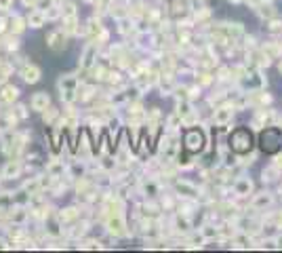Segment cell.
<instances>
[{"mask_svg":"<svg viewBox=\"0 0 282 253\" xmlns=\"http://www.w3.org/2000/svg\"><path fill=\"white\" fill-rule=\"evenodd\" d=\"M181 148L188 150L192 154H202V152H210V133L206 129H202L200 124L194 126H186L181 133Z\"/></svg>","mask_w":282,"mask_h":253,"instance_id":"6da1fadb","label":"cell"},{"mask_svg":"<svg viewBox=\"0 0 282 253\" xmlns=\"http://www.w3.org/2000/svg\"><path fill=\"white\" fill-rule=\"evenodd\" d=\"M228 146L236 156H244V154H249L253 150V146H255V139H253V133H251L249 126L242 124V126L232 129L228 133Z\"/></svg>","mask_w":282,"mask_h":253,"instance_id":"7a4b0ae2","label":"cell"},{"mask_svg":"<svg viewBox=\"0 0 282 253\" xmlns=\"http://www.w3.org/2000/svg\"><path fill=\"white\" fill-rule=\"evenodd\" d=\"M82 84V78L78 74H61L57 80V91H59V100L63 106H74L78 102V89Z\"/></svg>","mask_w":282,"mask_h":253,"instance_id":"3957f363","label":"cell"},{"mask_svg":"<svg viewBox=\"0 0 282 253\" xmlns=\"http://www.w3.org/2000/svg\"><path fill=\"white\" fill-rule=\"evenodd\" d=\"M259 148L265 154H278L282 148V129L280 126H263L259 131Z\"/></svg>","mask_w":282,"mask_h":253,"instance_id":"277c9868","label":"cell"},{"mask_svg":"<svg viewBox=\"0 0 282 253\" xmlns=\"http://www.w3.org/2000/svg\"><path fill=\"white\" fill-rule=\"evenodd\" d=\"M103 228H105L108 234L116 236V238H124V236L131 234L129 224H126V217H124L122 211H110V209H105Z\"/></svg>","mask_w":282,"mask_h":253,"instance_id":"5b68a950","label":"cell"},{"mask_svg":"<svg viewBox=\"0 0 282 253\" xmlns=\"http://www.w3.org/2000/svg\"><path fill=\"white\" fill-rule=\"evenodd\" d=\"M171 186H173V194H177L181 201H198L202 196V190L186 177H175Z\"/></svg>","mask_w":282,"mask_h":253,"instance_id":"8992f818","label":"cell"},{"mask_svg":"<svg viewBox=\"0 0 282 253\" xmlns=\"http://www.w3.org/2000/svg\"><path fill=\"white\" fill-rule=\"evenodd\" d=\"M97 57H99V45H97V42L87 40V45L82 47L80 57H78V70H80V72H84V74H89V70L95 66Z\"/></svg>","mask_w":282,"mask_h":253,"instance_id":"52a82bcc","label":"cell"},{"mask_svg":"<svg viewBox=\"0 0 282 253\" xmlns=\"http://www.w3.org/2000/svg\"><path fill=\"white\" fill-rule=\"evenodd\" d=\"M234 114H236L234 104L215 106L213 112H210V122H213V126H228V124H232Z\"/></svg>","mask_w":282,"mask_h":253,"instance_id":"ba28073f","label":"cell"},{"mask_svg":"<svg viewBox=\"0 0 282 253\" xmlns=\"http://www.w3.org/2000/svg\"><path fill=\"white\" fill-rule=\"evenodd\" d=\"M45 42H47V47H49L51 51L61 53V51H65V49H67V45H69V36L61 30V25H59V27H53V30H49V32H47Z\"/></svg>","mask_w":282,"mask_h":253,"instance_id":"9c48e42d","label":"cell"},{"mask_svg":"<svg viewBox=\"0 0 282 253\" xmlns=\"http://www.w3.org/2000/svg\"><path fill=\"white\" fill-rule=\"evenodd\" d=\"M25 171V163L21 159H9L5 163V167L0 169V179L3 181H15L21 177V173Z\"/></svg>","mask_w":282,"mask_h":253,"instance_id":"30bf717a","label":"cell"},{"mask_svg":"<svg viewBox=\"0 0 282 253\" xmlns=\"http://www.w3.org/2000/svg\"><path fill=\"white\" fill-rule=\"evenodd\" d=\"M19 76L25 84H36L42 78V70L32 61H23L21 68H19Z\"/></svg>","mask_w":282,"mask_h":253,"instance_id":"8fae6325","label":"cell"},{"mask_svg":"<svg viewBox=\"0 0 282 253\" xmlns=\"http://www.w3.org/2000/svg\"><path fill=\"white\" fill-rule=\"evenodd\" d=\"M253 190H255V184H253L251 177H236L234 184H232V192L238 196V199H246V196L253 194Z\"/></svg>","mask_w":282,"mask_h":253,"instance_id":"7c38bea8","label":"cell"},{"mask_svg":"<svg viewBox=\"0 0 282 253\" xmlns=\"http://www.w3.org/2000/svg\"><path fill=\"white\" fill-rule=\"evenodd\" d=\"M53 106V100H51V95L47 91H36L32 97H30V110L32 112H38V114H42L47 108Z\"/></svg>","mask_w":282,"mask_h":253,"instance_id":"4fadbf2b","label":"cell"},{"mask_svg":"<svg viewBox=\"0 0 282 253\" xmlns=\"http://www.w3.org/2000/svg\"><path fill=\"white\" fill-rule=\"evenodd\" d=\"M19 97H21V89L17 87V84L7 82V84H3V87H0V102H3V104L13 106V104L19 102Z\"/></svg>","mask_w":282,"mask_h":253,"instance_id":"5bb4252c","label":"cell"},{"mask_svg":"<svg viewBox=\"0 0 282 253\" xmlns=\"http://www.w3.org/2000/svg\"><path fill=\"white\" fill-rule=\"evenodd\" d=\"M25 21H27V30H42V27L49 23L47 13L40 11V9H32V11L25 15Z\"/></svg>","mask_w":282,"mask_h":253,"instance_id":"9a60e30c","label":"cell"},{"mask_svg":"<svg viewBox=\"0 0 282 253\" xmlns=\"http://www.w3.org/2000/svg\"><path fill=\"white\" fill-rule=\"evenodd\" d=\"M139 194L144 196V199H156V196H160V181L154 177L144 179L139 184Z\"/></svg>","mask_w":282,"mask_h":253,"instance_id":"2e32d148","label":"cell"},{"mask_svg":"<svg viewBox=\"0 0 282 253\" xmlns=\"http://www.w3.org/2000/svg\"><path fill=\"white\" fill-rule=\"evenodd\" d=\"M57 217H59V222L63 224V226H72L74 222L80 219V207H76V205L63 207V209L57 211Z\"/></svg>","mask_w":282,"mask_h":253,"instance_id":"e0dca14e","label":"cell"},{"mask_svg":"<svg viewBox=\"0 0 282 253\" xmlns=\"http://www.w3.org/2000/svg\"><path fill=\"white\" fill-rule=\"evenodd\" d=\"M274 205V194L272 192H257V194H253V201H251V207L255 209V211H263L267 207H272Z\"/></svg>","mask_w":282,"mask_h":253,"instance_id":"ac0fdd59","label":"cell"},{"mask_svg":"<svg viewBox=\"0 0 282 253\" xmlns=\"http://www.w3.org/2000/svg\"><path fill=\"white\" fill-rule=\"evenodd\" d=\"M194 156L196 154H192V152H188V150H179L177 152V156H175V165H177V169H181V171H188V169H192L196 163H194Z\"/></svg>","mask_w":282,"mask_h":253,"instance_id":"d6986e66","label":"cell"},{"mask_svg":"<svg viewBox=\"0 0 282 253\" xmlns=\"http://www.w3.org/2000/svg\"><path fill=\"white\" fill-rule=\"evenodd\" d=\"M9 32H13V34H17V36H21L25 30H27V21H25V17L23 15H17V13H13L11 15V21H9Z\"/></svg>","mask_w":282,"mask_h":253,"instance_id":"ffe728a7","label":"cell"},{"mask_svg":"<svg viewBox=\"0 0 282 253\" xmlns=\"http://www.w3.org/2000/svg\"><path fill=\"white\" fill-rule=\"evenodd\" d=\"M59 118H61V110H57L55 106H51V108H47L45 112H42V122H45L47 126H57Z\"/></svg>","mask_w":282,"mask_h":253,"instance_id":"44dd1931","label":"cell"},{"mask_svg":"<svg viewBox=\"0 0 282 253\" xmlns=\"http://www.w3.org/2000/svg\"><path fill=\"white\" fill-rule=\"evenodd\" d=\"M3 36V49H7L9 53H17L21 42H19V36L13 34V32H7V34H0Z\"/></svg>","mask_w":282,"mask_h":253,"instance_id":"7402d4cb","label":"cell"},{"mask_svg":"<svg viewBox=\"0 0 282 253\" xmlns=\"http://www.w3.org/2000/svg\"><path fill=\"white\" fill-rule=\"evenodd\" d=\"M175 112H177V114H179V118L183 120V118H186V116H190L192 112H196V108H194V102H192V100H177Z\"/></svg>","mask_w":282,"mask_h":253,"instance_id":"603a6c76","label":"cell"},{"mask_svg":"<svg viewBox=\"0 0 282 253\" xmlns=\"http://www.w3.org/2000/svg\"><path fill=\"white\" fill-rule=\"evenodd\" d=\"M13 74H15V66H13L11 61H5L3 59V64H0V87H3V84H7Z\"/></svg>","mask_w":282,"mask_h":253,"instance_id":"cb8c5ba5","label":"cell"},{"mask_svg":"<svg viewBox=\"0 0 282 253\" xmlns=\"http://www.w3.org/2000/svg\"><path fill=\"white\" fill-rule=\"evenodd\" d=\"M19 188H23L27 194H38V192H42V188H40V177L34 175V177H30V179L21 181V186H19Z\"/></svg>","mask_w":282,"mask_h":253,"instance_id":"d4e9b609","label":"cell"},{"mask_svg":"<svg viewBox=\"0 0 282 253\" xmlns=\"http://www.w3.org/2000/svg\"><path fill=\"white\" fill-rule=\"evenodd\" d=\"M200 234L204 236L206 243H213L215 238L219 236V230H217V226H213V224H202V226H200Z\"/></svg>","mask_w":282,"mask_h":253,"instance_id":"484cf974","label":"cell"},{"mask_svg":"<svg viewBox=\"0 0 282 253\" xmlns=\"http://www.w3.org/2000/svg\"><path fill=\"white\" fill-rule=\"evenodd\" d=\"M78 15V5L72 3V0H65L61 3V19H67V17H76Z\"/></svg>","mask_w":282,"mask_h":253,"instance_id":"4316f807","label":"cell"},{"mask_svg":"<svg viewBox=\"0 0 282 253\" xmlns=\"http://www.w3.org/2000/svg\"><path fill=\"white\" fill-rule=\"evenodd\" d=\"M278 175H280L278 173V167L276 165H270L267 169H263V171H261V181H263V184H270V181H274Z\"/></svg>","mask_w":282,"mask_h":253,"instance_id":"83f0119b","label":"cell"},{"mask_svg":"<svg viewBox=\"0 0 282 253\" xmlns=\"http://www.w3.org/2000/svg\"><path fill=\"white\" fill-rule=\"evenodd\" d=\"M45 13H47V19H49V21H57V19L61 21V5H59V3H55V5H53L51 9H47Z\"/></svg>","mask_w":282,"mask_h":253,"instance_id":"f1b7e54d","label":"cell"},{"mask_svg":"<svg viewBox=\"0 0 282 253\" xmlns=\"http://www.w3.org/2000/svg\"><path fill=\"white\" fill-rule=\"evenodd\" d=\"M257 13L261 17H265V19H272V17H276V11H274V7H270V5H263L261 3V7L257 9Z\"/></svg>","mask_w":282,"mask_h":253,"instance_id":"f546056e","label":"cell"},{"mask_svg":"<svg viewBox=\"0 0 282 253\" xmlns=\"http://www.w3.org/2000/svg\"><path fill=\"white\" fill-rule=\"evenodd\" d=\"M11 108H13V106H11ZM13 112H15V116L19 118V122L30 116V112H27V106H23V104H17L15 108H13Z\"/></svg>","mask_w":282,"mask_h":253,"instance_id":"4dcf8cb0","label":"cell"},{"mask_svg":"<svg viewBox=\"0 0 282 253\" xmlns=\"http://www.w3.org/2000/svg\"><path fill=\"white\" fill-rule=\"evenodd\" d=\"M267 30H270L272 34H278V32H282V21H280V19H276V17L267 19Z\"/></svg>","mask_w":282,"mask_h":253,"instance_id":"1f68e13d","label":"cell"},{"mask_svg":"<svg viewBox=\"0 0 282 253\" xmlns=\"http://www.w3.org/2000/svg\"><path fill=\"white\" fill-rule=\"evenodd\" d=\"M55 5V0H36V5H34V9H40V11H47V9H51Z\"/></svg>","mask_w":282,"mask_h":253,"instance_id":"d6a6232c","label":"cell"},{"mask_svg":"<svg viewBox=\"0 0 282 253\" xmlns=\"http://www.w3.org/2000/svg\"><path fill=\"white\" fill-rule=\"evenodd\" d=\"M15 0H0V13H9Z\"/></svg>","mask_w":282,"mask_h":253,"instance_id":"836d02e7","label":"cell"},{"mask_svg":"<svg viewBox=\"0 0 282 253\" xmlns=\"http://www.w3.org/2000/svg\"><path fill=\"white\" fill-rule=\"evenodd\" d=\"M274 247H276V249H282V236H276V238H274Z\"/></svg>","mask_w":282,"mask_h":253,"instance_id":"e575fe53","label":"cell"},{"mask_svg":"<svg viewBox=\"0 0 282 253\" xmlns=\"http://www.w3.org/2000/svg\"><path fill=\"white\" fill-rule=\"evenodd\" d=\"M228 3H232V5H242V3H246V0H228Z\"/></svg>","mask_w":282,"mask_h":253,"instance_id":"d590c367","label":"cell"},{"mask_svg":"<svg viewBox=\"0 0 282 253\" xmlns=\"http://www.w3.org/2000/svg\"><path fill=\"white\" fill-rule=\"evenodd\" d=\"M278 72L282 74V59H280V64H278Z\"/></svg>","mask_w":282,"mask_h":253,"instance_id":"8d00e7d4","label":"cell"},{"mask_svg":"<svg viewBox=\"0 0 282 253\" xmlns=\"http://www.w3.org/2000/svg\"><path fill=\"white\" fill-rule=\"evenodd\" d=\"M55 3H59V5H61V3H65V0H55Z\"/></svg>","mask_w":282,"mask_h":253,"instance_id":"74e56055","label":"cell"},{"mask_svg":"<svg viewBox=\"0 0 282 253\" xmlns=\"http://www.w3.org/2000/svg\"><path fill=\"white\" fill-rule=\"evenodd\" d=\"M280 55H282V42H280Z\"/></svg>","mask_w":282,"mask_h":253,"instance_id":"f35d334b","label":"cell"}]
</instances>
